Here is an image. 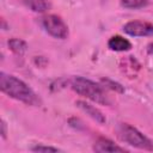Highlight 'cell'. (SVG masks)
<instances>
[{"instance_id": "cell-1", "label": "cell", "mask_w": 153, "mask_h": 153, "mask_svg": "<svg viewBox=\"0 0 153 153\" xmlns=\"http://www.w3.org/2000/svg\"><path fill=\"white\" fill-rule=\"evenodd\" d=\"M0 88L1 91L11 98H14L19 102H23L27 105H39L41 100L37 94L29 87L23 80L18 79L14 75L6 73L0 74Z\"/></svg>"}, {"instance_id": "cell-2", "label": "cell", "mask_w": 153, "mask_h": 153, "mask_svg": "<svg viewBox=\"0 0 153 153\" xmlns=\"http://www.w3.org/2000/svg\"><path fill=\"white\" fill-rule=\"evenodd\" d=\"M71 87L80 96L86 97L87 99L96 102L98 104L109 105V99L100 87V85L96 84L94 81L82 78V76H74L71 80Z\"/></svg>"}, {"instance_id": "cell-3", "label": "cell", "mask_w": 153, "mask_h": 153, "mask_svg": "<svg viewBox=\"0 0 153 153\" xmlns=\"http://www.w3.org/2000/svg\"><path fill=\"white\" fill-rule=\"evenodd\" d=\"M117 136L128 145L145 149V151H153V141H151L147 136H145L141 131L128 123H120L117 127Z\"/></svg>"}, {"instance_id": "cell-4", "label": "cell", "mask_w": 153, "mask_h": 153, "mask_svg": "<svg viewBox=\"0 0 153 153\" xmlns=\"http://www.w3.org/2000/svg\"><path fill=\"white\" fill-rule=\"evenodd\" d=\"M42 25L45 29V31L55 38L63 39L68 36V27L59 16H55V14L45 16L42 19Z\"/></svg>"}, {"instance_id": "cell-5", "label": "cell", "mask_w": 153, "mask_h": 153, "mask_svg": "<svg viewBox=\"0 0 153 153\" xmlns=\"http://www.w3.org/2000/svg\"><path fill=\"white\" fill-rule=\"evenodd\" d=\"M123 31L134 37L151 36L153 35V24L143 20H131L124 24Z\"/></svg>"}, {"instance_id": "cell-6", "label": "cell", "mask_w": 153, "mask_h": 153, "mask_svg": "<svg viewBox=\"0 0 153 153\" xmlns=\"http://www.w3.org/2000/svg\"><path fill=\"white\" fill-rule=\"evenodd\" d=\"M93 149L96 152H99V153H103V152H127V149H124L123 147L114 143L111 140L105 139V137H99L94 142Z\"/></svg>"}, {"instance_id": "cell-7", "label": "cell", "mask_w": 153, "mask_h": 153, "mask_svg": "<svg viewBox=\"0 0 153 153\" xmlns=\"http://www.w3.org/2000/svg\"><path fill=\"white\" fill-rule=\"evenodd\" d=\"M108 47L115 51H127L131 48V43L127 38L116 35L108 41Z\"/></svg>"}, {"instance_id": "cell-8", "label": "cell", "mask_w": 153, "mask_h": 153, "mask_svg": "<svg viewBox=\"0 0 153 153\" xmlns=\"http://www.w3.org/2000/svg\"><path fill=\"white\" fill-rule=\"evenodd\" d=\"M76 105H78L84 112H86V115H88L90 117H92V118H93L94 121H97L98 123H104V122H105L104 115H103L97 108H94V106H92V105H90L88 103L82 102V100H78V102H76Z\"/></svg>"}, {"instance_id": "cell-9", "label": "cell", "mask_w": 153, "mask_h": 153, "mask_svg": "<svg viewBox=\"0 0 153 153\" xmlns=\"http://www.w3.org/2000/svg\"><path fill=\"white\" fill-rule=\"evenodd\" d=\"M23 2L33 12H45L50 7L49 0H23Z\"/></svg>"}, {"instance_id": "cell-10", "label": "cell", "mask_w": 153, "mask_h": 153, "mask_svg": "<svg viewBox=\"0 0 153 153\" xmlns=\"http://www.w3.org/2000/svg\"><path fill=\"white\" fill-rule=\"evenodd\" d=\"M8 47L11 48V50L16 54L22 55L25 50H26V43L19 38H12L8 41Z\"/></svg>"}, {"instance_id": "cell-11", "label": "cell", "mask_w": 153, "mask_h": 153, "mask_svg": "<svg viewBox=\"0 0 153 153\" xmlns=\"http://www.w3.org/2000/svg\"><path fill=\"white\" fill-rule=\"evenodd\" d=\"M148 4V0H121V5L126 8H140Z\"/></svg>"}, {"instance_id": "cell-12", "label": "cell", "mask_w": 153, "mask_h": 153, "mask_svg": "<svg viewBox=\"0 0 153 153\" xmlns=\"http://www.w3.org/2000/svg\"><path fill=\"white\" fill-rule=\"evenodd\" d=\"M103 81L104 82H106L112 90H116V91H120V92H123V87L120 85V84H117V82H114V81H111V80H109V79H103Z\"/></svg>"}, {"instance_id": "cell-13", "label": "cell", "mask_w": 153, "mask_h": 153, "mask_svg": "<svg viewBox=\"0 0 153 153\" xmlns=\"http://www.w3.org/2000/svg\"><path fill=\"white\" fill-rule=\"evenodd\" d=\"M32 151H35V152H42V151H44V152H47V151H51V152H57L59 149L57 148H55V147H47V146H36V147H33L32 148Z\"/></svg>"}, {"instance_id": "cell-14", "label": "cell", "mask_w": 153, "mask_h": 153, "mask_svg": "<svg viewBox=\"0 0 153 153\" xmlns=\"http://www.w3.org/2000/svg\"><path fill=\"white\" fill-rule=\"evenodd\" d=\"M1 127H2V131H1V134H2V137H5V136H6V131H5V127H6V124H5L4 121L1 122Z\"/></svg>"}, {"instance_id": "cell-15", "label": "cell", "mask_w": 153, "mask_h": 153, "mask_svg": "<svg viewBox=\"0 0 153 153\" xmlns=\"http://www.w3.org/2000/svg\"><path fill=\"white\" fill-rule=\"evenodd\" d=\"M148 53H149L151 55H153V43L148 45Z\"/></svg>"}]
</instances>
